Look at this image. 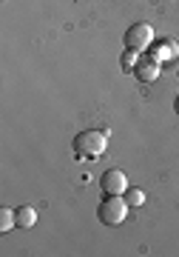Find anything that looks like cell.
<instances>
[{
  "label": "cell",
  "instance_id": "obj_1",
  "mask_svg": "<svg viewBox=\"0 0 179 257\" xmlns=\"http://www.w3.org/2000/svg\"><path fill=\"white\" fill-rule=\"evenodd\" d=\"M108 149V132H100V128H88V132H80L74 138V155L77 157H100Z\"/></svg>",
  "mask_w": 179,
  "mask_h": 257
},
{
  "label": "cell",
  "instance_id": "obj_2",
  "mask_svg": "<svg viewBox=\"0 0 179 257\" xmlns=\"http://www.w3.org/2000/svg\"><path fill=\"white\" fill-rule=\"evenodd\" d=\"M97 217L102 226H120V223H126L128 217V203L122 194H106L102 203L97 206Z\"/></svg>",
  "mask_w": 179,
  "mask_h": 257
},
{
  "label": "cell",
  "instance_id": "obj_3",
  "mask_svg": "<svg viewBox=\"0 0 179 257\" xmlns=\"http://www.w3.org/2000/svg\"><path fill=\"white\" fill-rule=\"evenodd\" d=\"M122 43H126V49H131V52H148V49L154 46V29H151V23H134V26L126 32Z\"/></svg>",
  "mask_w": 179,
  "mask_h": 257
},
{
  "label": "cell",
  "instance_id": "obj_4",
  "mask_svg": "<svg viewBox=\"0 0 179 257\" xmlns=\"http://www.w3.org/2000/svg\"><path fill=\"white\" fill-rule=\"evenodd\" d=\"M128 177L122 169H108L106 175L100 177V189H102V194H126L128 189Z\"/></svg>",
  "mask_w": 179,
  "mask_h": 257
},
{
  "label": "cell",
  "instance_id": "obj_5",
  "mask_svg": "<svg viewBox=\"0 0 179 257\" xmlns=\"http://www.w3.org/2000/svg\"><path fill=\"white\" fill-rule=\"evenodd\" d=\"M160 63L162 60H156L154 55H142L134 66V77L140 83H154L156 77H160Z\"/></svg>",
  "mask_w": 179,
  "mask_h": 257
},
{
  "label": "cell",
  "instance_id": "obj_6",
  "mask_svg": "<svg viewBox=\"0 0 179 257\" xmlns=\"http://www.w3.org/2000/svg\"><path fill=\"white\" fill-rule=\"evenodd\" d=\"M34 223H37L34 206H20L18 209V229H34Z\"/></svg>",
  "mask_w": 179,
  "mask_h": 257
},
{
  "label": "cell",
  "instance_id": "obj_7",
  "mask_svg": "<svg viewBox=\"0 0 179 257\" xmlns=\"http://www.w3.org/2000/svg\"><path fill=\"white\" fill-rule=\"evenodd\" d=\"M156 60H165V57H174V55H179V43L176 40H160L156 43V49L151 52Z\"/></svg>",
  "mask_w": 179,
  "mask_h": 257
},
{
  "label": "cell",
  "instance_id": "obj_8",
  "mask_svg": "<svg viewBox=\"0 0 179 257\" xmlns=\"http://www.w3.org/2000/svg\"><path fill=\"white\" fill-rule=\"evenodd\" d=\"M12 229H18V211L3 206L0 209V231H12Z\"/></svg>",
  "mask_w": 179,
  "mask_h": 257
},
{
  "label": "cell",
  "instance_id": "obj_9",
  "mask_svg": "<svg viewBox=\"0 0 179 257\" xmlns=\"http://www.w3.org/2000/svg\"><path fill=\"white\" fill-rule=\"evenodd\" d=\"M122 197H126V203L131 206V209H136V206H142V203H145V192H142V189H136V186H128Z\"/></svg>",
  "mask_w": 179,
  "mask_h": 257
},
{
  "label": "cell",
  "instance_id": "obj_10",
  "mask_svg": "<svg viewBox=\"0 0 179 257\" xmlns=\"http://www.w3.org/2000/svg\"><path fill=\"white\" fill-rule=\"evenodd\" d=\"M140 52H131V49H126L122 52V57H120V63H122V72H134V66H136V60H140Z\"/></svg>",
  "mask_w": 179,
  "mask_h": 257
},
{
  "label": "cell",
  "instance_id": "obj_11",
  "mask_svg": "<svg viewBox=\"0 0 179 257\" xmlns=\"http://www.w3.org/2000/svg\"><path fill=\"white\" fill-rule=\"evenodd\" d=\"M174 109H176V114H179V94H176V100H174Z\"/></svg>",
  "mask_w": 179,
  "mask_h": 257
}]
</instances>
